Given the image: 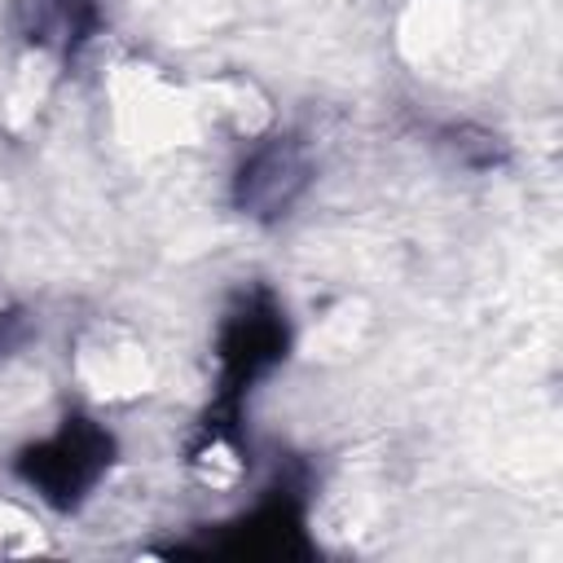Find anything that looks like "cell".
Returning a JSON list of instances; mask_svg holds the SVG:
<instances>
[{"label": "cell", "mask_w": 563, "mask_h": 563, "mask_svg": "<svg viewBox=\"0 0 563 563\" xmlns=\"http://www.w3.org/2000/svg\"><path fill=\"white\" fill-rule=\"evenodd\" d=\"M308 497L312 479L303 462H286L277 479L255 497L251 510L216 523L220 537L207 541L202 550L216 554H308Z\"/></svg>", "instance_id": "3"}, {"label": "cell", "mask_w": 563, "mask_h": 563, "mask_svg": "<svg viewBox=\"0 0 563 563\" xmlns=\"http://www.w3.org/2000/svg\"><path fill=\"white\" fill-rule=\"evenodd\" d=\"M290 317L268 282H246L229 299L216 325V383L211 400L198 418V435L189 444L194 457L211 449H246V405L255 387L286 361L290 352Z\"/></svg>", "instance_id": "1"}, {"label": "cell", "mask_w": 563, "mask_h": 563, "mask_svg": "<svg viewBox=\"0 0 563 563\" xmlns=\"http://www.w3.org/2000/svg\"><path fill=\"white\" fill-rule=\"evenodd\" d=\"M31 40L57 48L62 57H70L79 44L92 40L97 31V4L92 0H35V18H31Z\"/></svg>", "instance_id": "5"}, {"label": "cell", "mask_w": 563, "mask_h": 563, "mask_svg": "<svg viewBox=\"0 0 563 563\" xmlns=\"http://www.w3.org/2000/svg\"><path fill=\"white\" fill-rule=\"evenodd\" d=\"M114 435L92 413H66L48 435L22 444L9 471L53 510H79L114 466Z\"/></svg>", "instance_id": "2"}, {"label": "cell", "mask_w": 563, "mask_h": 563, "mask_svg": "<svg viewBox=\"0 0 563 563\" xmlns=\"http://www.w3.org/2000/svg\"><path fill=\"white\" fill-rule=\"evenodd\" d=\"M317 167H312V150L299 132H273V136H260L238 172H233V207L251 220H286L299 198L308 194Z\"/></svg>", "instance_id": "4"}, {"label": "cell", "mask_w": 563, "mask_h": 563, "mask_svg": "<svg viewBox=\"0 0 563 563\" xmlns=\"http://www.w3.org/2000/svg\"><path fill=\"white\" fill-rule=\"evenodd\" d=\"M13 325H18V317H13V312H0V347L9 343V334H13Z\"/></svg>", "instance_id": "6"}]
</instances>
